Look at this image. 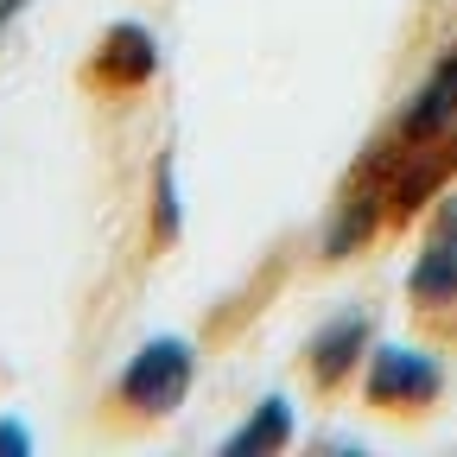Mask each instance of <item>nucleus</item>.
Returning a JSON list of instances; mask_svg holds the SVG:
<instances>
[{
  "instance_id": "obj_1",
  "label": "nucleus",
  "mask_w": 457,
  "mask_h": 457,
  "mask_svg": "<svg viewBox=\"0 0 457 457\" xmlns=\"http://www.w3.org/2000/svg\"><path fill=\"white\" fill-rule=\"evenodd\" d=\"M191 381H197V350L185 337H153L128 356V369L114 375L108 407L121 420H134V426H153V420H171L185 407Z\"/></svg>"
},
{
  "instance_id": "obj_2",
  "label": "nucleus",
  "mask_w": 457,
  "mask_h": 457,
  "mask_svg": "<svg viewBox=\"0 0 457 457\" xmlns=\"http://www.w3.org/2000/svg\"><path fill=\"white\" fill-rule=\"evenodd\" d=\"M362 394H369V407H381V413H420V407H432V400L445 394V369L426 350L381 343V350H369Z\"/></svg>"
},
{
  "instance_id": "obj_3",
  "label": "nucleus",
  "mask_w": 457,
  "mask_h": 457,
  "mask_svg": "<svg viewBox=\"0 0 457 457\" xmlns=\"http://www.w3.org/2000/svg\"><path fill=\"white\" fill-rule=\"evenodd\" d=\"M83 77H89V89H102V96H134V89H146V83L159 77V38H153V26L114 20V26L96 38Z\"/></svg>"
},
{
  "instance_id": "obj_4",
  "label": "nucleus",
  "mask_w": 457,
  "mask_h": 457,
  "mask_svg": "<svg viewBox=\"0 0 457 457\" xmlns=\"http://www.w3.org/2000/svg\"><path fill=\"white\" fill-rule=\"evenodd\" d=\"M369 337H375V324H369L362 305L330 312V318L305 337V375H312V387H318V394H337L343 381L369 362Z\"/></svg>"
},
{
  "instance_id": "obj_5",
  "label": "nucleus",
  "mask_w": 457,
  "mask_h": 457,
  "mask_svg": "<svg viewBox=\"0 0 457 457\" xmlns=\"http://www.w3.org/2000/svg\"><path fill=\"white\" fill-rule=\"evenodd\" d=\"M407 299L420 312L457 305V197H438V210L426 222V242H420L413 273H407Z\"/></svg>"
},
{
  "instance_id": "obj_6",
  "label": "nucleus",
  "mask_w": 457,
  "mask_h": 457,
  "mask_svg": "<svg viewBox=\"0 0 457 457\" xmlns=\"http://www.w3.org/2000/svg\"><path fill=\"white\" fill-rule=\"evenodd\" d=\"M299 432V413H293V400L286 394H267L261 407L248 413V426H236L222 438V457H267V451H286Z\"/></svg>"
},
{
  "instance_id": "obj_7",
  "label": "nucleus",
  "mask_w": 457,
  "mask_h": 457,
  "mask_svg": "<svg viewBox=\"0 0 457 457\" xmlns=\"http://www.w3.org/2000/svg\"><path fill=\"white\" fill-rule=\"evenodd\" d=\"M185 228V197H179V159H153V242H179Z\"/></svg>"
},
{
  "instance_id": "obj_8",
  "label": "nucleus",
  "mask_w": 457,
  "mask_h": 457,
  "mask_svg": "<svg viewBox=\"0 0 457 457\" xmlns=\"http://www.w3.org/2000/svg\"><path fill=\"white\" fill-rule=\"evenodd\" d=\"M32 451V432L20 420H0V457H26Z\"/></svg>"
},
{
  "instance_id": "obj_9",
  "label": "nucleus",
  "mask_w": 457,
  "mask_h": 457,
  "mask_svg": "<svg viewBox=\"0 0 457 457\" xmlns=\"http://www.w3.org/2000/svg\"><path fill=\"white\" fill-rule=\"evenodd\" d=\"M26 7H32V0H0V38H7V32H13V20H20Z\"/></svg>"
}]
</instances>
